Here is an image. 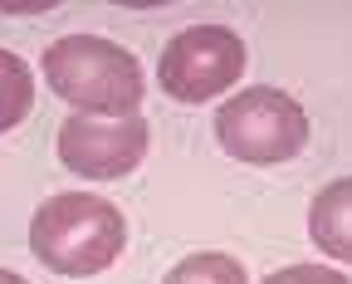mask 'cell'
<instances>
[{
  "mask_svg": "<svg viewBox=\"0 0 352 284\" xmlns=\"http://www.w3.org/2000/svg\"><path fill=\"white\" fill-rule=\"evenodd\" d=\"M44 79L83 118H127L142 103V64L103 34H64L44 50Z\"/></svg>",
  "mask_w": 352,
  "mask_h": 284,
  "instance_id": "1",
  "label": "cell"
},
{
  "mask_svg": "<svg viewBox=\"0 0 352 284\" xmlns=\"http://www.w3.org/2000/svg\"><path fill=\"white\" fill-rule=\"evenodd\" d=\"M122 245H127L122 211L88 192H59L39 201L30 221V250L54 274H74V279L98 274L122 255Z\"/></svg>",
  "mask_w": 352,
  "mask_h": 284,
  "instance_id": "2",
  "label": "cell"
},
{
  "mask_svg": "<svg viewBox=\"0 0 352 284\" xmlns=\"http://www.w3.org/2000/svg\"><path fill=\"white\" fill-rule=\"evenodd\" d=\"M215 137L220 148L240 162H254V167H274V162H289L303 152L308 142V113L289 99L284 88H240L230 103H220L215 113Z\"/></svg>",
  "mask_w": 352,
  "mask_h": 284,
  "instance_id": "3",
  "label": "cell"
},
{
  "mask_svg": "<svg viewBox=\"0 0 352 284\" xmlns=\"http://www.w3.org/2000/svg\"><path fill=\"white\" fill-rule=\"evenodd\" d=\"M245 74V39L226 25H191L171 34L157 59V83L176 103H210Z\"/></svg>",
  "mask_w": 352,
  "mask_h": 284,
  "instance_id": "4",
  "label": "cell"
},
{
  "mask_svg": "<svg viewBox=\"0 0 352 284\" xmlns=\"http://www.w3.org/2000/svg\"><path fill=\"white\" fill-rule=\"evenodd\" d=\"M59 162L74 176L88 181H113L127 176L152 148V123L142 113H127V118H64L59 123Z\"/></svg>",
  "mask_w": 352,
  "mask_h": 284,
  "instance_id": "5",
  "label": "cell"
},
{
  "mask_svg": "<svg viewBox=\"0 0 352 284\" xmlns=\"http://www.w3.org/2000/svg\"><path fill=\"white\" fill-rule=\"evenodd\" d=\"M308 235L314 245L342 265H352V176L328 181L308 206Z\"/></svg>",
  "mask_w": 352,
  "mask_h": 284,
  "instance_id": "6",
  "label": "cell"
},
{
  "mask_svg": "<svg viewBox=\"0 0 352 284\" xmlns=\"http://www.w3.org/2000/svg\"><path fill=\"white\" fill-rule=\"evenodd\" d=\"M34 108V74L15 50H0V132H10Z\"/></svg>",
  "mask_w": 352,
  "mask_h": 284,
  "instance_id": "7",
  "label": "cell"
},
{
  "mask_svg": "<svg viewBox=\"0 0 352 284\" xmlns=\"http://www.w3.org/2000/svg\"><path fill=\"white\" fill-rule=\"evenodd\" d=\"M162 284H250L245 265L235 255H220V250H201V255H186L166 270Z\"/></svg>",
  "mask_w": 352,
  "mask_h": 284,
  "instance_id": "8",
  "label": "cell"
},
{
  "mask_svg": "<svg viewBox=\"0 0 352 284\" xmlns=\"http://www.w3.org/2000/svg\"><path fill=\"white\" fill-rule=\"evenodd\" d=\"M264 284H352V279L342 270H328V265H284Z\"/></svg>",
  "mask_w": 352,
  "mask_h": 284,
  "instance_id": "9",
  "label": "cell"
},
{
  "mask_svg": "<svg viewBox=\"0 0 352 284\" xmlns=\"http://www.w3.org/2000/svg\"><path fill=\"white\" fill-rule=\"evenodd\" d=\"M0 284H25V279H20L15 270H0Z\"/></svg>",
  "mask_w": 352,
  "mask_h": 284,
  "instance_id": "10",
  "label": "cell"
}]
</instances>
